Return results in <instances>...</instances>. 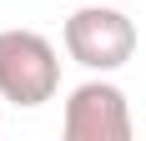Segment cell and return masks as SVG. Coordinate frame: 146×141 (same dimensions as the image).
<instances>
[{"label": "cell", "instance_id": "obj_1", "mask_svg": "<svg viewBox=\"0 0 146 141\" xmlns=\"http://www.w3.org/2000/svg\"><path fill=\"white\" fill-rule=\"evenodd\" d=\"M60 91V56L40 30H0V96L35 111Z\"/></svg>", "mask_w": 146, "mask_h": 141}, {"label": "cell", "instance_id": "obj_2", "mask_svg": "<svg viewBox=\"0 0 146 141\" xmlns=\"http://www.w3.org/2000/svg\"><path fill=\"white\" fill-rule=\"evenodd\" d=\"M60 35H66V56H71L76 66L101 70V76L106 70H121L136 56V25H131V15L116 10V5H106V0L71 10V20H66Z\"/></svg>", "mask_w": 146, "mask_h": 141}, {"label": "cell", "instance_id": "obj_3", "mask_svg": "<svg viewBox=\"0 0 146 141\" xmlns=\"http://www.w3.org/2000/svg\"><path fill=\"white\" fill-rule=\"evenodd\" d=\"M66 141H131V101L111 81H86L66 96Z\"/></svg>", "mask_w": 146, "mask_h": 141}, {"label": "cell", "instance_id": "obj_4", "mask_svg": "<svg viewBox=\"0 0 146 141\" xmlns=\"http://www.w3.org/2000/svg\"><path fill=\"white\" fill-rule=\"evenodd\" d=\"M0 101H5V96H0Z\"/></svg>", "mask_w": 146, "mask_h": 141}]
</instances>
